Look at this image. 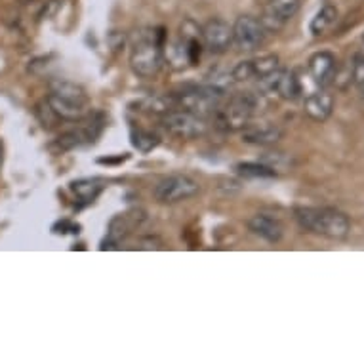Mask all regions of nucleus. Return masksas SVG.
Here are the masks:
<instances>
[{"label": "nucleus", "mask_w": 364, "mask_h": 364, "mask_svg": "<svg viewBox=\"0 0 364 364\" xmlns=\"http://www.w3.org/2000/svg\"><path fill=\"white\" fill-rule=\"evenodd\" d=\"M165 29H143L132 40L130 67L137 77H155L165 63Z\"/></svg>", "instance_id": "f257e3e1"}, {"label": "nucleus", "mask_w": 364, "mask_h": 364, "mask_svg": "<svg viewBox=\"0 0 364 364\" xmlns=\"http://www.w3.org/2000/svg\"><path fill=\"white\" fill-rule=\"evenodd\" d=\"M294 218L303 231L334 241H342L351 231L349 218L334 208H298Z\"/></svg>", "instance_id": "f03ea898"}, {"label": "nucleus", "mask_w": 364, "mask_h": 364, "mask_svg": "<svg viewBox=\"0 0 364 364\" xmlns=\"http://www.w3.org/2000/svg\"><path fill=\"white\" fill-rule=\"evenodd\" d=\"M46 103L59 121L77 122L86 119L90 113V100L84 88L67 80L52 84V92L48 93Z\"/></svg>", "instance_id": "7ed1b4c3"}, {"label": "nucleus", "mask_w": 364, "mask_h": 364, "mask_svg": "<svg viewBox=\"0 0 364 364\" xmlns=\"http://www.w3.org/2000/svg\"><path fill=\"white\" fill-rule=\"evenodd\" d=\"M257 107H259L257 93L238 92L218 107V111L212 114V121L218 128L225 132L244 130L257 113Z\"/></svg>", "instance_id": "20e7f679"}, {"label": "nucleus", "mask_w": 364, "mask_h": 364, "mask_svg": "<svg viewBox=\"0 0 364 364\" xmlns=\"http://www.w3.org/2000/svg\"><path fill=\"white\" fill-rule=\"evenodd\" d=\"M160 124L168 134L179 139H197L204 136L208 130V119L189 113L185 109H174L170 113L162 114Z\"/></svg>", "instance_id": "39448f33"}, {"label": "nucleus", "mask_w": 364, "mask_h": 364, "mask_svg": "<svg viewBox=\"0 0 364 364\" xmlns=\"http://www.w3.org/2000/svg\"><path fill=\"white\" fill-rule=\"evenodd\" d=\"M199 181H195L189 176H183V174H174V176H168L158 181L153 189V197L160 204H178L183 200L193 199L195 195H199Z\"/></svg>", "instance_id": "423d86ee"}, {"label": "nucleus", "mask_w": 364, "mask_h": 364, "mask_svg": "<svg viewBox=\"0 0 364 364\" xmlns=\"http://www.w3.org/2000/svg\"><path fill=\"white\" fill-rule=\"evenodd\" d=\"M267 29L252 15H241L233 25V44L238 50L254 52L265 43Z\"/></svg>", "instance_id": "0eeeda50"}, {"label": "nucleus", "mask_w": 364, "mask_h": 364, "mask_svg": "<svg viewBox=\"0 0 364 364\" xmlns=\"http://www.w3.org/2000/svg\"><path fill=\"white\" fill-rule=\"evenodd\" d=\"M202 43L212 54H223L233 44V27L220 17H214L202 25Z\"/></svg>", "instance_id": "6e6552de"}, {"label": "nucleus", "mask_w": 364, "mask_h": 364, "mask_svg": "<svg viewBox=\"0 0 364 364\" xmlns=\"http://www.w3.org/2000/svg\"><path fill=\"white\" fill-rule=\"evenodd\" d=\"M300 6L301 0H269L265 6V15L261 23L267 31H273V29L277 31L300 12Z\"/></svg>", "instance_id": "1a4fd4ad"}, {"label": "nucleus", "mask_w": 364, "mask_h": 364, "mask_svg": "<svg viewBox=\"0 0 364 364\" xmlns=\"http://www.w3.org/2000/svg\"><path fill=\"white\" fill-rule=\"evenodd\" d=\"M309 73H311V79L319 88H328L330 84H334V79H336V56L330 54V52H317L309 59Z\"/></svg>", "instance_id": "9d476101"}, {"label": "nucleus", "mask_w": 364, "mask_h": 364, "mask_svg": "<svg viewBox=\"0 0 364 364\" xmlns=\"http://www.w3.org/2000/svg\"><path fill=\"white\" fill-rule=\"evenodd\" d=\"M303 111L313 121H326L330 114H332V111H334V96L326 88H321L317 92L308 93L305 100H303Z\"/></svg>", "instance_id": "9b49d317"}, {"label": "nucleus", "mask_w": 364, "mask_h": 364, "mask_svg": "<svg viewBox=\"0 0 364 364\" xmlns=\"http://www.w3.org/2000/svg\"><path fill=\"white\" fill-rule=\"evenodd\" d=\"M248 229H250L252 233L259 238H264L267 243H279L280 238H282V225L277 218H273V215H267V214H256L252 215L250 220H248Z\"/></svg>", "instance_id": "f8f14e48"}, {"label": "nucleus", "mask_w": 364, "mask_h": 364, "mask_svg": "<svg viewBox=\"0 0 364 364\" xmlns=\"http://www.w3.org/2000/svg\"><path fill=\"white\" fill-rule=\"evenodd\" d=\"M282 139V130L273 124H261V126H252L248 124L243 130V142L250 143V145H259V147H267V145H275Z\"/></svg>", "instance_id": "ddd939ff"}, {"label": "nucleus", "mask_w": 364, "mask_h": 364, "mask_svg": "<svg viewBox=\"0 0 364 364\" xmlns=\"http://www.w3.org/2000/svg\"><path fill=\"white\" fill-rule=\"evenodd\" d=\"M71 189L82 202H93L100 197L101 191L105 189V181L100 178L79 179V181H73Z\"/></svg>", "instance_id": "4468645a"}, {"label": "nucleus", "mask_w": 364, "mask_h": 364, "mask_svg": "<svg viewBox=\"0 0 364 364\" xmlns=\"http://www.w3.org/2000/svg\"><path fill=\"white\" fill-rule=\"evenodd\" d=\"M338 20V10L336 6H330V4H326L324 8H321L319 12H317V15H314L313 20H311V25H309V29H311V33H313L314 36L322 35V33H326L334 23H336Z\"/></svg>", "instance_id": "2eb2a0df"}, {"label": "nucleus", "mask_w": 364, "mask_h": 364, "mask_svg": "<svg viewBox=\"0 0 364 364\" xmlns=\"http://www.w3.org/2000/svg\"><path fill=\"white\" fill-rule=\"evenodd\" d=\"M238 176L248 179H273L277 178V170H273L271 166L264 162H241L235 166Z\"/></svg>", "instance_id": "dca6fc26"}, {"label": "nucleus", "mask_w": 364, "mask_h": 364, "mask_svg": "<svg viewBox=\"0 0 364 364\" xmlns=\"http://www.w3.org/2000/svg\"><path fill=\"white\" fill-rule=\"evenodd\" d=\"M130 137H132V145L137 151H142V153H149L160 143V137L155 132H151V130L132 128V136Z\"/></svg>", "instance_id": "f3484780"}, {"label": "nucleus", "mask_w": 364, "mask_h": 364, "mask_svg": "<svg viewBox=\"0 0 364 364\" xmlns=\"http://www.w3.org/2000/svg\"><path fill=\"white\" fill-rule=\"evenodd\" d=\"M250 65H252V77L259 80L279 69V56H275V54L261 56L257 57V59H252Z\"/></svg>", "instance_id": "a211bd4d"}, {"label": "nucleus", "mask_w": 364, "mask_h": 364, "mask_svg": "<svg viewBox=\"0 0 364 364\" xmlns=\"http://www.w3.org/2000/svg\"><path fill=\"white\" fill-rule=\"evenodd\" d=\"M259 162L271 166L273 170H282V168L290 165V158L286 157L285 153H264V157H261Z\"/></svg>", "instance_id": "6ab92c4d"}, {"label": "nucleus", "mask_w": 364, "mask_h": 364, "mask_svg": "<svg viewBox=\"0 0 364 364\" xmlns=\"http://www.w3.org/2000/svg\"><path fill=\"white\" fill-rule=\"evenodd\" d=\"M351 73H353V84L363 86L364 84V56L353 57V63H351Z\"/></svg>", "instance_id": "aec40b11"}, {"label": "nucleus", "mask_w": 364, "mask_h": 364, "mask_svg": "<svg viewBox=\"0 0 364 364\" xmlns=\"http://www.w3.org/2000/svg\"><path fill=\"white\" fill-rule=\"evenodd\" d=\"M2 165H4V145L0 142V170H2Z\"/></svg>", "instance_id": "412c9836"}, {"label": "nucleus", "mask_w": 364, "mask_h": 364, "mask_svg": "<svg viewBox=\"0 0 364 364\" xmlns=\"http://www.w3.org/2000/svg\"><path fill=\"white\" fill-rule=\"evenodd\" d=\"M361 54L364 56V36H363V40H361Z\"/></svg>", "instance_id": "4be33fe9"}, {"label": "nucleus", "mask_w": 364, "mask_h": 364, "mask_svg": "<svg viewBox=\"0 0 364 364\" xmlns=\"http://www.w3.org/2000/svg\"><path fill=\"white\" fill-rule=\"evenodd\" d=\"M361 90H363V100H364V84L361 86Z\"/></svg>", "instance_id": "5701e85b"}]
</instances>
